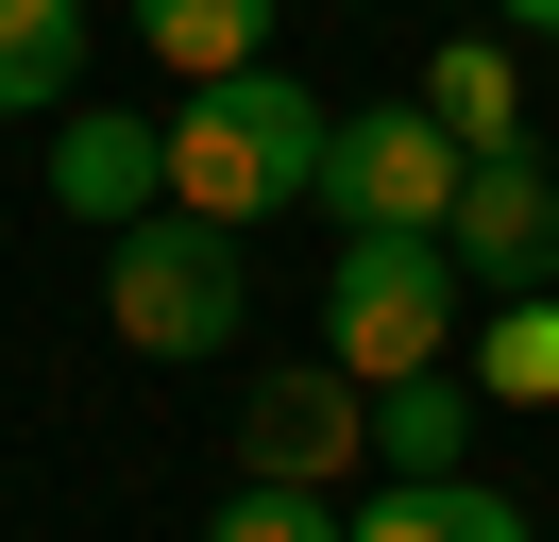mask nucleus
<instances>
[{
	"label": "nucleus",
	"instance_id": "obj_9",
	"mask_svg": "<svg viewBox=\"0 0 559 542\" xmlns=\"http://www.w3.org/2000/svg\"><path fill=\"white\" fill-rule=\"evenodd\" d=\"M475 356H441V373H390V390H373V458L390 474H457V440H475Z\"/></svg>",
	"mask_w": 559,
	"mask_h": 542
},
{
	"label": "nucleus",
	"instance_id": "obj_1",
	"mask_svg": "<svg viewBox=\"0 0 559 542\" xmlns=\"http://www.w3.org/2000/svg\"><path fill=\"white\" fill-rule=\"evenodd\" d=\"M322 102L288 85V68H221V85L170 102V203H204V221H272V203H322Z\"/></svg>",
	"mask_w": 559,
	"mask_h": 542
},
{
	"label": "nucleus",
	"instance_id": "obj_14",
	"mask_svg": "<svg viewBox=\"0 0 559 542\" xmlns=\"http://www.w3.org/2000/svg\"><path fill=\"white\" fill-rule=\"evenodd\" d=\"M204 542H356V508H340V492H288V474H238Z\"/></svg>",
	"mask_w": 559,
	"mask_h": 542
},
{
	"label": "nucleus",
	"instance_id": "obj_2",
	"mask_svg": "<svg viewBox=\"0 0 559 542\" xmlns=\"http://www.w3.org/2000/svg\"><path fill=\"white\" fill-rule=\"evenodd\" d=\"M103 322L136 339V356H238L254 322V271H238V221H204V203H153V221L103 237Z\"/></svg>",
	"mask_w": 559,
	"mask_h": 542
},
{
	"label": "nucleus",
	"instance_id": "obj_7",
	"mask_svg": "<svg viewBox=\"0 0 559 542\" xmlns=\"http://www.w3.org/2000/svg\"><path fill=\"white\" fill-rule=\"evenodd\" d=\"M51 203L69 221H153L170 203V119H119V102H69V136H51Z\"/></svg>",
	"mask_w": 559,
	"mask_h": 542
},
{
	"label": "nucleus",
	"instance_id": "obj_10",
	"mask_svg": "<svg viewBox=\"0 0 559 542\" xmlns=\"http://www.w3.org/2000/svg\"><path fill=\"white\" fill-rule=\"evenodd\" d=\"M136 51L170 85H221V68H272V0H136Z\"/></svg>",
	"mask_w": 559,
	"mask_h": 542
},
{
	"label": "nucleus",
	"instance_id": "obj_12",
	"mask_svg": "<svg viewBox=\"0 0 559 542\" xmlns=\"http://www.w3.org/2000/svg\"><path fill=\"white\" fill-rule=\"evenodd\" d=\"M424 102L457 119V153H491V136H525V68H509V34H441V68H424Z\"/></svg>",
	"mask_w": 559,
	"mask_h": 542
},
{
	"label": "nucleus",
	"instance_id": "obj_13",
	"mask_svg": "<svg viewBox=\"0 0 559 542\" xmlns=\"http://www.w3.org/2000/svg\"><path fill=\"white\" fill-rule=\"evenodd\" d=\"M69 68H85V0H0V119L69 102Z\"/></svg>",
	"mask_w": 559,
	"mask_h": 542
},
{
	"label": "nucleus",
	"instance_id": "obj_15",
	"mask_svg": "<svg viewBox=\"0 0 559 542\" xmlns=\"http://www.w3.org/2000/svg\"><path fill=\"white\" fill-rule=\"evenodd\" d=\"M491 17H509V34H559V0H491Z\"/></svg>",
	"mask_w": 559,
	"mask_h": 542
},
{
	"label": "nucleus",
	"instance_id": "obj_11",
	"mask_svg": "<svg viewBox=\"0 0 559 542\" xmlns=\"http://www.w3.org/2000/svg\"><path fill=\"white\" fill-rule=\"evenodd\" d=\"M475 390H491V406H559V288L475 305Z\"/></svg>",
	"mask_w": 559,
	"mask_h": 542
},
{
	"label": "nucleus",
	"instance_id": "obj_3",
	"mask_svg": "<svg viewBox=\"0 0 559 542\" xmlns=\"http://www.w3.org/2000/svg\"><path fill=\"white\" fill-rule=\"evenodd\" d=\"M457 322H475L457 237H340V271H322V356H340L356 390L441 373V356H457Z\"/></svg>",
	"mask_w": 559,
	"mask_h": 542
},
{
	"label": "nucleus",
	"instance_id": "obj_4",
	"mask_svg": "<svg viewBox=\"0 0 559 542\" xmlns=\"http://www.w3.org/2000/svg\"><path fill=\"white\" fill-rule=\"evenodd\" d=\"M457 169H475V153H457V119H441V102H356V119L340 136H322V221H340V237H441L457 221Z\"/></svg>",
	"mask_w": 559,
	"mask_h": 542
},
{
	"label": "nucleus",
	"instance_id": "obj_8",
	"mask_svg": "<svg viewBox=\"0 0 559 542\" xmlns=\"http://www.w3.org/2000/svg\"><path fill=\"white\" fill-rule=\"evenodd\" d=\"M356 542H543L491 474H390L373 508H356Z\"/></svg>",
	"mask_w": 559,
	"mask_h": 542
},
{
	"label": "nucleus",
	"instance_id": "obj_6",
	"mask_svg": "<svg viewBox=\"0 0 559 542\" xmlns=\"http://www.w3.org/2000/svg\"><path fill=\"white\" fill-rule=\"evenodd\" d=\"M356 458H373V390H356L340 356H306V373H254V406H238V474H288V492H340Z\"/></svg>",
	"mask_w": 559,
	"mask_h": 542
},
{
	"label": "nucleus",
	"instance_id": "obj_16",
	"mask_svg": "<svg viewBox=\"0 0 559 542\" xmlns=\"http://www.w3.org/2000/svg\"><path fill=\"white\" fill-rule=\"evenodd\" d=\"M543 102H559V68H543Z\"/></svg>",
	"mask_w": 559,
	"mask_h": 542
},
{
	"label": "nucleus",
	"instance_id": "obj_5",
	"mask_svg": "<svg viewBox=\"0 0 559 542\" xmlns=\"http://www.w3.org/2000/svg\"><path fill=\"white\" fill-rule=\"evenodd\" d=\"M457 271H475V305L509 288H559V153H525V136H491L475 169H457Z\"/></svg>",
	"mask_w": 559,
	"mask_h": 542
}]
</instances>
